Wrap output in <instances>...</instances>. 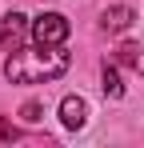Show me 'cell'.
I'll return each mask as SVG.
<instances>
[{"mask_svg": "<svg viewBox=\"0 0 144 148\" xmlns=\"http://www.w3.org/2000/svg\"><path fill=\"white\" fill-rule=\"evenodd\" d=\"M68 32H72V24L60 12H40V16L32 20V40H36V44H64Z\"/></svg>", "mask_w": 144, "mask_h": 148, "instance_id": "7a4b0ae2", "label": "cell"}, {"mask_svg": "<svg viewBox=\"0 0 144 148\" xmlns=\"http://www.w3.org/2000/svg\"><path fill=\"white\" fill-rule=\"evenodd\" d=\"M116 60H120V64H140V48H136V44H120Z\"/></svg>", "mask_w": 144, "mask_h": 148, "instance_id": "52a82bcc", "label": "cell"}, {"mask_svg": "<svg viewBox=\"0 0 144 148\" xmlns=\"http://www.w3.org/2000/svg\"><path fill=\"white\" fill-rule=\"evenodd\" d=\"M132 16H136V12H132L128 4H116V8H108V12L100 16V28H104V32H124V28L132 24Z\"/></svg>", "mask_w": 144, "mask_h": 148, "instance_id": "5b68a950", "label": "cell"}, {"mask_svg": "<svg viewBox=\"0 0 144 148\" xmlns=\"http://www.w3.org/2000/svg\"><path fill=\"white\" fill-rule=\"evenodd\" d=\"M40 112H44V108H40V104H36V100H28V104H24V108H20V116H24V120H28V124H36V120H44V116H40Z\"/></svg>", "mask_w": 144, "mask_h": 148, "instance_id": "ba28073f", "label": "cell"}, {"mask_svg": "<svg viewBox=\"0 0 144 148\" xmlns=\"http://www.w3.org/2000/svg\"><path fill=\"white\" fill-rule=\"evenodd\" d=\"M60 120H64V128H84L88 124V104L80 96H64L60 100Z\"/></svg>", "mask_w": 144, "mask_h": 148, "instance_id": "277c9868", "label": "cell"}, {"mask_svg": "<svg viewBox=\"0 0 144 148\" xmlns=\"http://www.w3.org/2000/svg\"><path fill=\"white\" fill-rule=\"evenodd\" d=\"M8 140H20V128H12L8 120H0V144H8Z\"/></svg>", "mask_w": 144, "mask_h": 148, "instance_id": "9c48e42d", "label": "cell"}, {"mask_svg": "<svg viewBox=\"0 0 144 148\" xmlns=\"http://www.w3.org/2000/svg\"><path fill=\"white\" fill-rule=\"evenodd\" d=\"M100 88H104V96H124V84H120V72L112 68V64H104V72H100Z\"/></svg>", "mask_w": 144, "mask_h": 148, "instance_id": "8992f818", "label": "cell"}, {"mask_svg": "<svg viewBox=\"0 0 144 148\" xmlns=\"http://www.w3.org/2000/svg\"><path fill=\"white\" fill-rule=\"evenodd\" d=\"M24 40H28V20L20 12H8L0 20V48H20Z\"/></svg>", "mask_w": 144, "mask_h": 148, "instance_id": "3957f363", "label": "cell"}, {"mask_svg": "<svg viewBox=\"0 0 144 148\" xmlns=\"http://www.w3.org/2000/svg\"><path fill=\"white\" fill-rule=\"evenodd\" d=\"M68 52L64 44H36V48H12L4 76L12 84H40V80H56L68 72Z\"/></svg>", "mask_w": 144, "mask_h": 148, "instance_id": "6da1fadb", "label": "cell"}]
</instances>
